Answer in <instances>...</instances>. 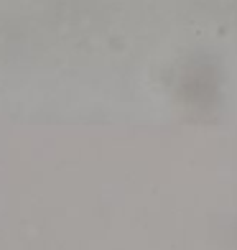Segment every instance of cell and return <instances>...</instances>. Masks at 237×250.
Returning a JSON list of instances; mask_svg holds the SVG:
<instances>
[]
</instances>
